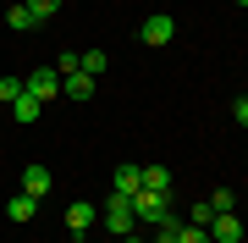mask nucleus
I'll list each match as a JSON object with an SVG mask.
<instances>
[{
  "instance_id": "nucleus-1",
  "label": "nucleus",
  "mask_w": 248,
  "mask_h": 243,
  "mask_svg": "<svg viewBox=\"0 0 248 243\" xmlns=\"http://www.w3.org/2000/svg\"><path fill=\"white\" fill-rule=\"evenodd\" d=\"M133 216H138V221H149V227H160V221H177V205H171V194L138 188V194H133Z\"/></svg>"
},
{
  "instance_id": "nucleus-2",
  "label": "nucleus",
  "mask_w": 248,
  "mask_h": 243,
  "mask_svg": "<svg viewBox=\"0 0 248 243\" xmlns=\"http://www.w3.org/2000/svg\"><path fill=\"white\" fill-rule=\"evenodd\" d=\"M99 221H105V232H116V238H127L133 232V199H122V194H110L105 205H99Z\"/></svg>"
},
{
  "instance_id": "nucleus-3",
  "label": "nucleus",
  "mask_w": 248,
  "mask_h": 243,
  "mask_svg": "<svg viewBox=\"0 0 248 243\" xmlns=\"http://www.w3.org/2000/svg\"><path fill=\"white\" fill-rule=\"evenodd\" d=\"M22 89L33 94L39 105H50V99L61 94V72H55V66H39V72H28V78H22Z\"/></svg>"
},
{
  "instance_id": "nucleus-4",
  "label": "nucleus",
  "mask_w": 248,
  "mask_h": 243,
  "mask_svg": "<svg viewBox=\"0 0 248 243\" xmlns=\"http://www.w3.org/2000/svg\"><path fill=\"white\" fill-rule=\"evenodd\" d=\"M138 39H143V45H171V39H177V22H171L166 17V11H155V17H143V28H138Z\"/></svg>"
},
{
  "instance_id": "nucleus-5",
  "label": "nucleus",
  "mask_w": 248,
  "mask_h": 243,
  "mask_svg": "<svg viewBox=\"0 0 248 243\" xmlns=\"http://www.w3.org/2000/svg\"><path fill=\"white\" fill-rule=\"evenodd\" d=\"M204 232H210V243H243V238H248V232H243V221H237V210L215 216L210 227H204Z\"/></svg>"
},
{
  "instance_id": "nucleus-6",
  "label": "nucleus",
  "mask_w": 248,
  "mask_h": 243,
  "mask_svg": "<svg viewBox=\"0 0 248 243\" xmlns=\"http://www.w3.org/2000/svg\"><path fill=\"white\" fill-rule=\"evenodd\" d=\"M50 188H55V177H50L45 166H22V194H28V199H39V205H45Z\"/></svg>"
},
{
  "instance_id": "nucleus-7",
  "label": "nucleus",
  "mask_w": 248,
  "mask_h": 243,
  "mask_svg": "<svg viewBox=\"0 0 248 243\" xmlns=\"http://www.w3.org/2000/svg\"><path fill=\"white\" fill-rule=\"evenodd\" d=\"M138 188H143V166H116V177H110V194L133 199Z\"/></svg>"
},
{
  "instance_id": "nucleus-8",
  "label": "nucleus",
  "mask_w": 248,
  "mask_h": 243,
  "mask_svg": "<svg viewBox=\"0 0 248 243\" xmlns=\"http://www.w3.org/2000/svg\"><path fill=\"white\" fill-rule=\"evenodd\" d=\"M6 28H17V33H33V28H45V22L28 11V0H11V6H6Z\"/></svg>"
},
{
  "instance_id": "nucleus-9",
  "label": "nucleus",
  "mask_w": 248,
  "mask_h": 243,
  "mask_svg": "<svg viewBox=\"0 0 248 243\" xmlns=\"http://www.w3.org/2000/svg\"><path fill=\"white\" fill-rule=\"evenodd\" d=\"M94 216H99V210L89 205V199H78V205H66V227H72V232H78V238H83V232H89V227H94Z\"/></svg>"
},
{
  "instance_id": "nucleus-10",
  "label": "nucleus",
  "mask_w": 248,
  "mask_h": 243,
  "mask_svg": "<svg viewBox=\"0 0 248 243\" xmlns=\"http://www.w3.org/2000/svg\"><path fill=\"white\" fill-rule=\"evenodd\" d=\"M33 210H39V199H28V194H11V199H6V216L17 221V227L33 221Z\"/></svg>"
},
{
  "instance_id": "nucleus-11",
  "label": "nucleus",
  "mask_w": 248,
  "mask_h": 243,
  "mask_svg": "<svg viewBox=\"0 0 248 243\" xmlns=\"http://www.w3.org/2000/svg\"><path fill=\"white\" fill-rule=\"evenodd\" d=\"M61 94H66V99H89V94H94V78H89V72H72V78H61Z\"/></svg>"
},
{
  "instance_id": "nucleus-12",
  "label": "nucleus",
  "mask_w": 248,
  "mask_h": 243,
  "mask_svg": "<svg viewBox=\"0 0 248 243\" xmlns=\"http://www.w3.org/2000/svg\"><path fill=\"white\" fill-rule=\"evenodd\" d=\"M39 111H45V105H39V99L28 94V89H22L17 99H11V116H17V122H39Z\"/></svg>"
},
{
  "instance_id": "nucleus-13",
  "label": "nucleus",
  "mask_w": 248,
  "mask_h": 243,
  "mask_svg": "<svg viewBox=\"0 0 248 243\" xmlns=\"http://www.w3.org/2000/svg\"><path fill=\"white\" fill-rule=\"evenodd\" d=\"M143 188H155V194H171V171H166V166H143Z\"/></svg>"
},
{
  "instance_id": "nucleus-14",
  "label": "nucleus",
  "mask_w": 248,
  "mask_h": 243,
  "mask_svg": "<svg viewBox=\"0 0 248 243\" xmlns=\"http://www.w3.org/2000/svg\"><path fill=\"white\" fill-rule=\"evenodd\" d=\"M182 221H193V227H210V221H215V205H210V199H199V205H187V210H182Z\"/></svg>"
},
{
  "instance_id": "nucleus-15",
  "label": "nucleus",
  "mask_w": 248,
  "mask_h": 243,
  "mask_svg": "<svg viewBox=\"0 0 248 243\" xmlns=\"http://www.w3.org/2000/svg\"><path fill=\"white\" fill-rule=\"evenodd\" d=\"M78 55H83V72H89V78H99V72L110 66V55H105V50H78Z\"/></svg>"
},
{
  "instance_id": "nucleus-16",
  "label": "nucleus",
  "mask_w": 248,
  "mask_h": 243,
  "mask_svg": "<svg viewBox=\"0 0 248 243\" xmlns=\"http://www.w3.org/2000/svg\"><path fill=\"white\" fill-rule=\"evenodd\" d=\"M55 72H61V78L83 72V55H78V50H61V55H55Z\"/></svg>"
},
{
  "instance_id": "nucleus-17",
  "label": "nucleus",
  "mask_w": 248,
  "mask_h": 243,
  "mask_svg": "<svg viewBox=\"0 0 248 243\" xmlns=\"http://www.w3.org/2000/svg\"><path fill=\"white\" fill-rule=\"evenodd\" d=\"M177 243H210V232L193 227V221H177Z\"/></svg>"
},
{
  "instance_id": "nucleus-18",
  "label": "nucleus",
  "mask_w": 248,
  "mask_h": 243,
  "mask_svg": "<svg viewBox=\"0 0 248 243\" xmlns=\"http://www.w3.org/2000/svg\"><path fill=\"white\" fill-rule=\"evenodd\" d=\"M210 205H215V216H226V210H237V194H232V188H215Z\"/></svg>"
},
{
  "instance_id": "nucleus-19",
  "label": "nucleus",
  "mask_w": 248,
  "mask_h": 243,
  "mask_svg": "<svg viewBox=\"0 0 248 243\" xmlns=\"http://www.w3.org/2000/svg\"><path fill=\"white\" fill-rule=\"evenodd\" d=\"M28 11H33V17H39V22H50V17H55V11H61V0H28Z\"/></svg>"
},
{
  "instance_id": "nucleus-20",
  "label": "nucleus",
  "mask_w": 248,
  "mask_h": 243,
  "mask_svg": "<svg viewBox=\"0 0 248 243\" xmlns=\"http://www.w3.org/2000/svg\"><path fill=\"white\" fill-rule=\"evenodd\" d=\"M17 94H22V78H0V105H11Z\"/></svg>"
},
{
  "instance_id": "nucleus-21",
  "label": "nucleus",
  "mask_w": 248,
  "mask_h": 243,
  "mask_svg": "<svg viewBox=\"0 0 248 243\" xmlns=\"http://www.w3.org/2000/svg\"><path fill=\"white\" fill-rule=\"evenodd\" d=\"M232 122H237V127H248V99H237V105H232Z\"/></svg>"
},
{
  "instance_id": "nucleus-22",
  "label": "nucleus",
  "mask_w": 248,
  "mask_h": 243,
  "mask_svg": "<svg viewBox=\"0 0 248 243\" xmlns=\"http://www.w3.org/2000/svg\"><path fill=\"white\" fill-rule=\"evenodd\" d=\"M127 243H143V238H133V232H127Z\"/></svg>"
},
{
  "instance_id": "nucleus-23",
  "label": "nucleus",
  "mask_w": 248,
  "mask_h": 243,
  "mask_svg": "<svg viewBox=\"0 0 248 243\" xmlns=\"http://www.w3.org/2000/svg\"><path fill=\"white\" fill-rule=\"evenodd\" d=\"M237 6H248V0H237Z\"/></svg>"
},
{
  "instance_id": "nucleus-24",
  "label": "nucleus",
  "mask_w": 248,
  "mask_h": 243,
  "mask_svg": "<svg viewBox=\"0 0 248 243\" xmlns=\"http://www.w3.org/2000/svg\"><path fill=\"white\" fill-rule=\"evenodd\" d=\"M243 99H248V89H243Z\"/></svg>"
},
{
  "instance_id": "nucleus-25",
  "label": "nucleus",
  "mask_w": 248,
  "mask_h": 243,
  "mask_svg": "<svg viewBox=\"0 0 248 243\" xmlns=\"http://www.w3.org/2000/svg\"><path fill=\"white\" fill-rule=\"evenodd\" d=\"M78 243H83V238H78Z\"/></svg>"
}]
</instances>
